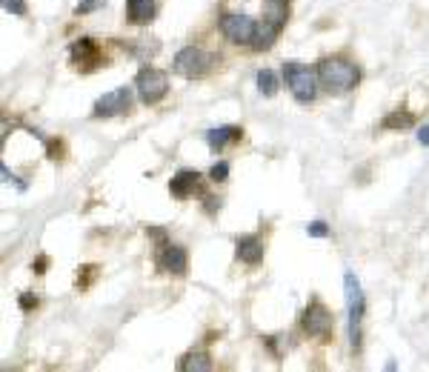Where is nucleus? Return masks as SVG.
Segmentation results:
<instances>
[{
	"mask_svg": "<svg viewBox=\"0 0 429 372\" xmlns=\"http://www.w3.org/2000/svg\"><path fill=\"white\" fill-rule=\"evenodd\" d=\"M318 83L329 95H347L361 83V69L352 64L349 57H323L318 64Z\"/></svg>",
	"mask_w": 429,
	"mask_h": 372,
	"instance_id": "nucleus-1",
	"label": "nucleus"
},
{
	"mask_svg": "<svg viewBox=\"0 0 429 372\" xmlns=\"http://www.w3.org/2000/svg\"><path fill=\"white\" fill-rule=\"evenodd\" d=\"M286 17H289V0H263V17L258 20L252 49L255 52L272 49V43L284 32Z\"/></svg>",
	"mask_w": 429,
	"mask_h": 372,
	"instance_id": "nucleus-2",
	"label": "nucleus"
},
{
	"mask_svg": "<svg viewBox=\"0 0 429 372\" xmlns=\"http://www.w3.org/2000/svg\"><path fill=\"white\" fill-rule=\"evenodd\" d=\"M284 80H286V89L292 92V98L300 103V106H310L315 98H318V72H312L310 66L298 64V60H289L284 64Z\"/></svg>",
	"mask_w": 429,
	"mask_h": 372,
	"instance_id": "nucleus-3",
	"label": "nucleus"
},
{
	"mask_svg": "<svg viewBox=\"0 0 429 372\" xmlns=\"http://www.w3.org/2000/svg\"><path fill=\"white\" fill-rule=\"evenodd\" d=\"M344 289H347V309H349V344H352V352H361V344H363L361 321H363L366 301H363V292H361L358 278H355L352 272L344 275Z\"/></svg>",
	"mask_w": 429,
	"mask_h": 372,
	"instance_id": "nucleus-4",
	"label": "nucleus"
},
{
	"mask_svg": "<svg viewBox=\"0 0 429 372\" xmlns=\"http://www.w3.org/2000/svg\"><path fill=\"white\" fill-rule=\"evenodd\" d=\"M135 92H138V98H140L143 106H155V103H161L166 98V92H169V75L163 69L146 66L135 78Z\"/></svg>",
	"mask_w": 429,
	"mask_h": 372,
	"instance_id": "nucleus-5",
	"label": "nucleus"
},
{
	"mask_svg": "<svg viewBox=\"0 0 429 372\" xmlns=\"http://www.w3.org/2000/svg\"><path fill=\"white\" fill-rule=\"evenodd\" d=\"M214 64V57L209 52H203L201 46H183L177 55H175V72L187 80H195V78H203Z\"/></svg>",
	"mask_w": 429,
	"mask_h": 372,
	"instance_id": "nucleus-6",
	"label": "nucleus"
},
{
	"mask_svg": "<svg viewBox=\"0 0 429 372\" xmlns=\"http://www.w3.org/2000/svg\"><path fill=\"white\" fill-rule=\"evenodd\" d=\"M300 327H303V332L310 335V338L329 341V338H332V329H335V318H332V313H329V309H326L318 298H312L310 306L303 309Z\"/></svg>",
	"mask_w": 429,
	"mask_h": 372,
	"instance_id": "nucleus-7",
	"label": "nucleus"
},
{
	"mask_svg": "<svg viewBox=\"0 0 429 372\" xmlns=\"http://www.w3.org/2000/svg\"><path fill=\"white\" fill-rule=\"evenodd\" d=\"M255 29H258V20H252L249 15H224L221 17V35L235 46H252Z\"/></svg>",
	"mask_w": 429,
	"mask_h": 372,
	"instance_id": "nucleus-8",
	"label": "nucleus"
},
{
	"mask_svg": "<svg viewBox=\"0 0 429 372\" xmlns=\"http://www.w3.org/2000/svg\"><path fill=\"white\" fill-rule=\"evenodd\" d=\"M69 60L83 69V72H92V69H98L103 64V52L98 46L95 38H78L72 46H69Z\"/></svg>",
	"mask_w": 429,
	"mask_h": 372,
	"instance_id": "nucleus-9",
	"label": "nucleus"
},
{
	"mask_svg": "<svg viewBox=\"0 0 429 372\" xmlns=\"http://www.w3.org/2000/svg\"><path fill=\"white\" fill-rule=\"evenodd\" d=\"M129 106H132V89L129 86H120V89L106 92L103 98H98L92 115H95V117H115V115H124Z\"/></svg>",
	"mask_w": 429,
	"mask_h": 372,
	"instance_id": "nucleus-10",
	"label": "nucleus"
},
{
	"mask_svg": "<svg viewBox=\"0 0 429 372\" xmlns=\"http://www.w3.org/2000/svg\"><path fill=\"white\" fill-rule=\"evenodd\" d=\"M187 264H189V258H187V250H183V246L169 243V241L158 246L155 266L161 272H166V275H183V272H187Z\"/></svg>",
	"mask_w": 429,
	"mask_h": 372,
	"instance_id": "nucleus-11",
	"label": "nucleus"
},
{
	"mask_svg": "<svg viewBox=\"0 0 429 372\" xmlns=\"http://www.w3.org/2000/svg\"><path fill=\"white\" fill-rule=\"evenodd\" d=\"M235 246H238V258H240L243 264L258 266V264L263 261L266 246H263V241H261L258 235H243V238L235 241Z\"/></svg>",
	"mask_w": 429,
	"mask_h": 372,
	"instance_id": "nucleus-12",
	"label": "nucleus"
},
{
	"mask_svg": "<svg viewBox=\"0 0 429 372\" xmlns=\"http://www.w3.org/2000/svg\"><path fill=\"white\" fill-rule=\"evenodd\" d=\"M198 183H201V175H198L195 169H180V172L169 180V192H172V198H177V201H187V198L198 189Z\"/></svg>",
	"mask_w": 429,
	"mask_h": 372,
	"instance_id": "nucleus-13",
	"label": "nucleus"
},
{
	"mask_svg": "<svg viewBox=\"0 0 429 372\" xmlns=\"http://www.w3.org/2000/svg\"><path fill=\"white\" fill-rule=\"evenodd\" d=\"M240 138H243V129L240 127H218V129H209L206 132V143H209L212 152H221L229 143H238Z\"/></svg>",
	"mask_w": 429,
	"mask_h": 372,
	"instance_id": "nucleus-14",
	"label": "nucleus"
},
{
	"mask_svg": "<svg viewBox=\"0 0 429 372\" xmlns=\"http://www.w3.org/2000/svg\"><path fill=\"white\" fill-rule=\"evenodd\" d=\"M126 20L135 26H146L155 20V0H126Z\"/></svg>",
	"mask_w": 429,
	"mask_h": 372,
	"instance_id": "nucleus-15",
	"label": "nucleus"
},
{
	"mask_svg": "<svg viewBox=\"0 0 429 372\" xmlns=\"http://www.w3.org/2000/svg\"><path fill=\"white\" fill-rule=\"evenodd\" d=\"M412 127H415V115L407 109H395V112L384 115V120H381V129H386V132H401V129H412Z\"/></svg>",
	"mask_w": 429,
	"mask_h": 372,
	"instance_id": "nucleus-16",
	"label": "nucleus"
},
{
	"mask_svg": "<svg viewBox=\"0 0 429 372\" xmlns=\"http://www.w3.org/2000/svg\"><path fill=\"white\" fill-rule=\"evenodd\" d=\"M212 358L206 352H187L177 361V372H209Z\"/></svg>",
	"mask_w": 429,
	"mask_h": 372,
	"instance_id": "nucleus-17",
	"label": "nucleus"
},
{
	"mask_svg": "<svg viewBox=\"0 0 429 372\" xmlns=\"http://www.w3.org/2000/svg\"><path fill=\"white\" fill-rule=\"evenodd\" d=\"M278 75H275L272 69H261L258 72V92H261V95H266V98H272L275 95V92H278Z\"/></svg>",
	"mask_w": 429,
	"mask_h": 372,
	"instance_id": "nucleus-18",
	"label": "nucleus"
},
{
	"mask_svg": "<svg viewBox=\"0 0 429 372\" xmlns=\"http://www.w3.org/2000/svg\"><path fill=\"white\" fill-rule=\"evenodd\" d=\"M106 3V0H78V6H75V15H92V12H98L101 6Z\"/></svg>",
	"mask_w": 429,
	"mask_h": 372,
	"instance_id": "nucleus-19",
	"label": "nucleus"
},
{
	"mask_svg": "<svg viewBox=\"0 0 429 372\" xmlns=\"http://www.w3.org/2000/svg\"><path fill=\"white\" fill-rule=\"evenodd\" d=\"M226 178H229V164L226 161H218L209 169V180H214V183H224Z\"/></svg>",
	"mask_w": 429,
	"mask_h": 372,
	"instance_id": "nucleus-20",
	"label": "nucleus"
},
{
	"mask_svg": "<svg viewBox=\"0 0 429 372\" xmlns=\"http://www.w3.org/2000/svg\"><path fill=\"white\" fill-rule=\"evenodd\" d=\"M95 278H98V266H83V269L78 272V287L86 289L92 281H95Z\"/></svg>",
	"mask_w": 429,
	"mask_h": 372,
	"instance_id": "nucleus-21",
	"label": "nucleus"
},
{
	"mask_svg": "<svg viewBox=\"0 0 429 372\" xmlns=\"http://www.w3.org/2000/svg\"><path fill=\"white\" fill-rule=\"evenodd\" d=\"M3 9L15 17H23L26 15V0H3Z\"/></svg>",
	"mask_w": 429,
	"mask_h": 372,
	"instance_id": "nucleus-22",
	"label": "nucleus"
},
{
	"mask_svg": "<svg viewBox=\"0 0 429 372\" xmlns=\"http://www.w3.org/2000/svg\"><path fill=\"white\" fill-rule=\"evenodd\" d=\"M46 155L52 161H60L64 158V141H46Z\"/></svg>",
	"mask_w": 429,
	"mask_h": 372,
	"instance_id": "nucleus-23",
	"label": "nucleus"
},
{
	"mask_svg": "<svg viewBox=\"0 0 429 372\" xmlns=\"http://www.w3.org/2000/svg\"><path fill=\"white\" fill-rule=\"evenodd\" d=\"M306 232H310V238H326L329 235V227L323 221H312L310 227H306Z\"/></svg>",
	"mask_w": 429,
	"mask_h": 372,
	"instance_id": "nucleus-24",
	"label": "nucleus"
},
{
	"mask_svg": "<svg viewBox=\"0 0 429 372\" xmlns=\"http://www.w3.org/2000/svg\"><path fill=\"white\" fill-rule=\"evenodd\" d=\"M203 209H206V215H214L221 209V198H214V195H203Z\"/></svg>",
	"mask_w": 429,
	"mask_h": 372,
	"instance_id": "nucleus-25",
	"label": "nucleus"
},
{
	"mask_svg": "<svg viewBox=\"0 0 429 372\" xmlns=\"http://www.w3.org/2000/svg\"><path fill=\"white\" fill-rule=\"evenodd\" d=\"M17 303H20V309H23V313H29V309H35V306H38V298H35L32 292H23Z\"/></svg>",
	"mask_w": 429,
	"mask_h": 372,
	"instance_id": "nucleus-26",
	"label": "nucleus"
},
{
	"mask_svg": "<svg viewBox=\"0 0 429 372\" xmlns=\"http://www.w3.org/2000/svg\"><path fill=\"white\" fill-rule=\"evenodd\" d=\"M146 235H149V238H155V241H158V246H161V243H166V232H163V229H158V227H149V229H146Z\"/></svg>",
	"mask_w": 429,
	"mask_h": 372,
	"instance_id": "nucleus-27",
	"label": "nucleus"
},
{
	"mask_svg": "<svg viewBox=\"0 0 429 372\" xmlns=\"http://www.w3.org/2000/svg\"><path fill=\"white\" fill-rule=\"evenodd\" d=\"M46 266H49V258H46V255H41L38 261H32V269H35L38 275H43V272H46Z\"/></svg>",
	"mask_w": 429,
	"mask_h": 372,
	"instance_id": "nucleus-28",
	"label": "nucleus"
},
{
	"mask_svg": "<svg viewBox=\"0 0 429 372\" xmlns=\"http://www.w3.org/2000/svg\"><path fill=\"white\" fill-rule=\"evenodd\" d=\"M418 143H421V146H429V123H426V127H421V132H418Z\"/></svg>",
	"mask_w": 429,
	"mask_h": 372,
	"instance_id": "nucleus-29",
	"label": "nucleus"
},
{
	"mask_svg": "<svg viewBox=\"0 0 429 372\" xmlns=\"http://www.w3.org/2000/svg\"><path fill=\"white\" fill-rule=\"evenodd\" d=\"M3 180H6V183H12V180H15V175L9 172V166H3Z\"/></svg>",
	"mask_w": 429,
	"mask_h": 372,
	"instance_id": "nucleus-30",
	"label": "nucleus"
}]
</instances>
